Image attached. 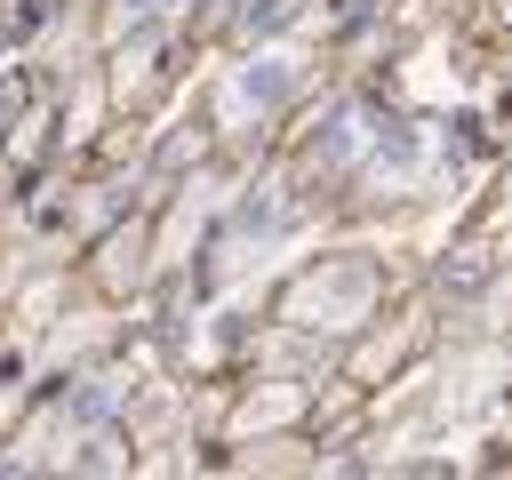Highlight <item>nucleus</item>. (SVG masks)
Returning a JSON list of instances; mask_svg holds the SVG:
<instances>
[{"label":"nucleus","instance_id":"nucleus-3","mask_svg":"<svg viewBox=\"0 0 512 480\" xmlns=\"http://www.w3.org/2000/svg\"><path fill=\"white\" fill-rule=\"evenodd\" d=\"M120 8H128V16H144V8H152V0H120Z\"/></svg>","mask_w":512,"mask_h":480},{"label":"nucleus","instance_id":"nucleus-1","mask_svg":"<svg viewBox=\"0 0 512 480\" xmlns=\"http://www.w3.org/2000/svg\"><path fill=\"white\" fill-rule=\"evenodd\" d=\"M368 304V264H336L328 280H304V312H360Z\"/></svg>","mask_w":512,"mask_h":480},{"label":"nucleus","instance_id":"nucleus-2","mask_svg":"<svg viewBox=\"0 0 512 480\" xmlns=\"http://www.w3.org/2000/svg\"><path fill=\"white\" fill-rule=\"evenodd\" d=\"M288 88H296V56H256V64L240 72L232 104H272V96H288Z\"/></svg>","mask_w":512,"mask_h":480}]
</instances>
